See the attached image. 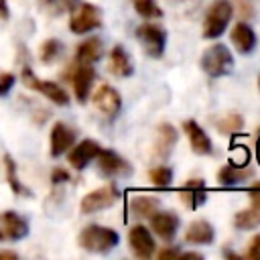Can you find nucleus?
Listing matches in <instances>:
<instances>
[{"mask_svg": "<svg viewBox=\"0 0 260 260\" xmlns=\"http://www.w3.org/2000/svg\"><path fill=\"white\" fill-rule=\"evenodd\" d=\"M118 242H120L118 232L104 228V225H98V223L85 225L79 234V246L87 252H93V254H106L112 248H116Z\"/></svg>", "mask_w": 260, "mask_h": 260, "instance_id": "1", "label": "nucleus"}, {"mask_svg": "<svg viewBox=\"0 0 260 260\" xmlns=\"http://www.w3.org/2000/svg\"><path fill=\"white\" fill-rule=\"evenodd\" d=\"M201 69L211 75V77H221L228 75L234 69V55L230 53V49L221 43L211 45L209 49H205V53L201 55Z\"/></svg>", "mask_w": 260, "mask_h": 260, "instance_id": "2", "label": "nucleus"}, {"mask_svg": "<svg viewBox=\"0 0 260 260\" xmlns=\"http://www.w3.org/2000/svg\"><path fill=\"white\" fill-rule=\"evenodd\" d=\"M232 2L230 0H215L203 20V37L205 39H217L223 35V30L228 28L230 20H232Z\"/></svg>", "mask_w": 260, "mask_h": 260, "instance_id": "3", "label": "nucleus"}, {"mask_svg": "<svg viewBox=\"0 0 260 260\" xmlns=\"http://www.w3.org/2000/svg\"><path fill=\"white\" fill-rule=\"evenodd\" d=\"M136 39L140 41L144 53L152 59H158L162 57L165 53V45H167V32L165 28H160L158 24H150V22H144L136 28Z\"/></svg>", "mask_w": 260, "mask_h": 260, "instance_id": "4", "label": "nucleus"}, {"mask_svg": "<svg viewBox=\"0 0 260 260\" xmlns=\"http://www.w3.org/2000/svg\"><path fill=\"white\" fill-rule=\"evenodd\" d=\"M100 26H102V12L98 6L83 2V4H77V8L71 12V18H69L71 32L83 35V32L95 30Z\"/></svg>", "mask_w": 260, "mask_h": 260, "instance_id": "5", "label": "nucleus"}, {"mask_svg": "<svg viewBox=\"0 0 260 260\" xmlns=\"http://www.w3.org/2000/svg\"><path fill=\"white\" fill-rule=\"evenodd\" d=\"M22 81H24L26 87H30V89H35V91H41L45 98H49V100H51L53 104H57V106H67V104H69V95H67V91H65L61 85H57L55 81L39 79V77L30 71V67H24V69H22Z\"/></svg>", "mask_w": 260, "mask_h": 260, "instance_id": "6", "label": "nucleus"}, {"mask_svg": "<svg viewBox=\"0 0 260 260\" xmlns=\"http://www.w3.org/2000/svg\"><path fill=\"white\" fill-rule=\"evenodd\" d=\"M120 199V191L116 185H104L100 189H93L89 191L83 199H81V213H95V211H102L110 205H114L116 201Z\"/></svg>", "mask_w": 260, "mask_h": 260, "instance_id": "7", "label": "nucleus"}, {"mask_svg": "<svg viewBox=\"0 0 260 260\" xmlns=\"http://www.w3.org/2000/svg\"><path fill=\"white\" fill-rule=\"evenodd\" d=\"M177 144V130L173 124L162 122L156 126L154 142H152V156L156 160H167L169 154L173 152V146Z\"/></svg>", "mask_w": 260, "mask_h": 260, "instance_id": "8", "label": "nucleus"}, {"mask_svg": "<svg viewBox=\"0 0 260 260\" xmlns=\"http://www.w3.org/2000/svg\"><path fill=\"white\" fill-rule=\"evenodd\" d=\"M95 158H98V169H100V173H102L104 177L114 179V177H122V175H130V173H132L130 162H126V160H124L118 152H114V150H104V148H102Z\"/></svg>", "mask_w": 260, "mask_h": 260, "instance_id": "9", "label": "nucleus"}, {"mask_svg": "<svg viewBox=\"0 0 260 260\" xmlns=\"http://www.w3.org/2000/svg\"><path fill=\"white\" fill-rule=\"evenodd\" d=\"M93 79H95V71H93V67L89 63H77L75 65V69L71 73V85H73L77 102H81V104L87 102L91 85H93Z\"/></svg>", "mask_w": 260, "mask_h": 260, "instance_id": "10", "label": "nucleus"}, {"mask_svg": "<svg viewBox=\"0 0 260 260\" xmlns=\"http://www.w3.org/2000/svg\"><path fill=\"white\" fill-rule=\"evenodd\" d=\"M28 234V223L16 211L0 213V242L2 240H22Z\"/></svg>", "mask_w": 260, "mask_h": 260, "instance_id": "11", "label": "nucleus"}, {"mask_svg": "<svg viewBox=\"0 0 260 260\" xmlns=\"http://www.w3.org/2000/svg\"><path fill=\"white\" fill-rule=\"evenodd\" d=\"M95 110H100L104 116H116L122 108V98L112 85H100L91 98Z\"/></svg>", "mask_w": 260, "mask_h": 260, "instance_id": "12", "label": "nucleus"}, {"mask_svg": "<svg viewBox=\"0 0 260 260\" xmlns=\"http://www.w3.org/2000/svg\"><path fill=\"white\" fill-rule=\"evenodd\" d=\"M128 244H130V250L134 252V256H138V258H150L154 254V240H152L150 232L140 223L130 228Z\"/></svg>", "mask_w": 260, "mask_h": 260, "instance_id": "13", "label": "nucleus"}, {"mask_svg": "<svg viewBox=\"0 0 260 260\" xmlns=\"http://www.w3.org/2000/svg\"><path fill=\"white\" fill-rule=\"evenodd\" d=\"M183 130H185V134L189 138V144H191V150L195 154H201V156L211 154V150H213L211 138L205 134V130L195 120H185L183 122Z\"/></svg>", "mask_w": 260, "mask_h": 260, "instance_id": "14", "label": "nucleus"}, {"mask_svg": "<svg viewBox=\"0 0 260 260\" xmlns=\"http://www.w3.org/2000/svg\"><path fill=\"white\" fill-rule=\"evenodd\" d=\"M100 150H102V146H100L95 140L85 138V140H81L77 146H73V150L69 152V165H71L73 169L81 171V169H85V167L100 154Z\"/></svg>", "mask_w": 260, "mask_h": 260, "instance_id": "15", "label": "nucleus"}, {"mask_svg": "<svg viewBox=\"0 0 260 260\" xmlns=\"http://www.w3.org/2000/svg\"><path fill=\"white\" fill-rule=\"evenodd\" d=\"M150 228L160 240L171 242L179 230V217L171 211H156L154 215H150Z\"/></svg>", "mask_w": 260, "mask_h": 260, "instance_id": "16", "label": "nucleus"}, {"mask_svg": "<svg viewBox=\"0 0 260 260\" xmlns=\"http://www.w3.org/2000/svg\"><path fill=\"white\" fill-rule=\"evenodd\" d=\"M232 45L242 53V55H250L256 47V32L252 30V26L246 20H240L234 24L232 32H230Z\"/></svg>", "mask_w": 260, "mask_h": 260, "instance_id": "17", "label": "nucleus"}, {"mask_svg": "<svg viewBox=\"0 0 260 260\" xmlns=\"http://www.w3.org/2000/svg\"><path fill=\"white\" fill-rule=\"evenodd\" d=\"M179 197H181V201H183L189 209H197V207L203 205L205 199H207L205 181H203V179H189V181L179 189Z\"/></svg>", "mask_w": 260, "mask_h": 260, "instance_id": "18", "label": "nucleus"}, {"mask_svg": "<svg viewBox=\"0 0 260 260\" xmlns=\"http://www.w3.org/2000/svg\"><path fill=\"white\" fill-rule=\"evenodd\" d=\"M75 142V130L69 128L65 122H57L53 124L51 130V154L53 156H61L65 150H69Z\"/></svg>", "mask_w": 260, "mask_h": 260, "instance_id": "19", "label": "nucleus"}, {"mask_svg": "<svg viewBox=\"0 0 260 260\" xmlns=\"http://www.w3.org/2000/svg\"><path fill=\"white\" fill-rule=\"evenodd\" d=\"M213 238H215V232H213L211 223L205 221V219L191 221L189 228L185 230V240L189 244H201V246H205V244H211Z\"/></svg>", "mask_w": 260, "mask_h": 260, "instance_id": "20", "label": "nucleus"}, {"mask_svg": "<svg viewBox=\"0 0 260 260\" xmlns=\"http://www.w3.org/2000/svg\"><path fill=\"white\" fill-rule=\"evenodd\" d=\"M254 177V171L252 169H244V167H238V165H225V167H221L219 169V173H217V181H219V185H223V187H232V185H240V183H244V181H248V179H252Z\"/></svg>", "mask_w": 260, "mask_h": 260, "instance_id": "21", "label": "nucleus"}, {"mask_svg": "<svg viewBox=\"0 0 260 260\" xmlns=\"http://www.w3.org/2000/svg\"><path fill=\"white\" fill-rule=\"evenodd\" d=\"M102 41L98 39V37H89V39H85L83 43H79L77 45V51H75V61L77 63H95V61H100V57H102Z\"/></svg>", "mask_w": 260, "mask_h": 260, "instance_id": "22", "label": "nucleus"}, {"mask_svg": "<svg viewBox=\"0 0 260 260\" xmlns=\"http://www.w3.org/2000/svg\"><path fill=\"white\" fill-rule=\"evenodd\" d=\"M132 71H134V67L130 63L128 53L124 51L122 45H116L110 53V73H114L118 77H128V75H132Z\"/></svg>", "mask_w": 260, "mask_h": 260, "instance_id": "23", "label": "nucleus"}, {"mask_svg": "<svg viewBox=\"0 0 260 260\" xmlns=\"http://www.w3.org/2000/svg\"><path fill=\"white\" fill-rule=\"evenodd\" d=\"M158 209H160V201L150 195H138L130 201V211L138 219H146V217L154 215Z\"/></svg>", "mask_w": 260, "mask_h": 260, "instance_id": "24", "label": "nucleus"}, {"mask_svg": "<svg viewBox=\"0 0 260 260\" xmlns=\"http://www.w3.org/2000/svg\"><path fill=\"white\" fill-rule=\"evenodd\" d=\"M234 225L238 230H254L260 225V207L252 205L248 209H242L234 215Z\"/></svg>", "mask_w": 260, "mask_h": 260, "instance_id": "25", "label": "nucleus"}, {"mask_svg": "<svg viewBox=\"0 0 260 260\" xmlns=\"http://www.w3.org/2000/svg\"><path fill=\"white\" fill-rule=\"evenodd\" d=\"M215 128L219 130V134H236L244 128V118L238 112H228L215 120Z\"/></svg>", "mask_w": 260, "mask_h": 260, "instance_id": "26", "label": "nucleus"}, {"mask_svg": "<svg viewBox=\"0 0 260 260\" xmlns=\"http://www.w3.org/2000/svg\"><path fill=\"white\" fill-rule=\"evenodd\" d=\"M4 169H6V181L10 185V189L16 193V195H22V193H28L26 187L18 181V175H16V165L12 160L10 154H4Z\"/></svg>", "mask_w": 260, "mask_h": 260, "instance_id": "27", "label": "nucleus"}, {"mask_svg": "<svg viewBox=\"0 0 260 260\" xmlns=\"http://www.w3.org/2000/svg\"><path fill=\"white\" fill-rule=\"evenodd\" d=\"M148 179L152 181V185H156V187H160V189H167V187L173 183V171H171V167L158 165V167L150 169Z\"/></svg>", "mask_w": 260, "mask_h": 260, "instance_id": "28", "label": "nucleus"}, {"mask_svg": "<svg viewBox=\"0 0 260 260\" xmlns=\"http://www.w3.org/2000/svg\"><path fill=\"white\" fill-rule=\"evenodd\" d=\"M61 51H63V45H61V41H57V39H47L43 45H41V61L43 63H53L59 55H61Z\"/></svg>", "mask_w": 260, "mask_h": 260, "instance_id": "29", "label": "nucleus"}, {"mask_svg": "<svg viewBox=\"0 0 260 260\" xmlns=\"http://www.w3.org/2000/svg\"><path fill=\"white\" fill-rule=\"evenodd\" d=\"M134 10L142 18H160L162 10L154 0H134Z\"/></svg>", "mask_w": 260, "mask_h": 260, "instance_id": "30", "label": "nucleus"}, {"mask_svg": "<svg viewBox=\"0 0 260 260\" xmlns=\"http://www.w3.org/2000/svg\"><path fill=\"white\" fill-rule=\"evenodd\" d=\"M77 6V0H43V8L53 14V16H59L63 12H69Z\"/></svg>", "mask_w": 260, "mask_h": 260, "instance_id": "31", "label": "nucleus"}, {"mask_svg": "<svg viewBox=\"0 0 260 260\" xmlns=\"http://www.w3.org/2000/svg\"><path fill=\"white\" fill-rule=\"evenodd\" d=\"M238 16H242V20H250L254 16V0H234Z\"/></svg>", "mask_w": 260, "mask_h": 260, "instance_id": "32", "label": "nucleus"}, {"mask_svg": "<svg viewBox=\"0 0 260 260\" xmlns=\"http://www.w3.org/2000/svg\"><path fill=\"white\" fill-rule=\"evenodd\" d=\"M12 85H14V75L12 73H0V98L2 95H6L10 89H12Z\"/></svg>", "mask_w": 260, "mask_h": 260, "instance_id": "33", "label": "nucleus"}, {"mask_svg": "<svg viewBox=\"0 0 260 260\" xmlns=\"http://www.w3.org/2000/svg\"><path fill=\"white\" fill-rule=\"evenodd\" d=\"M248 258H252V260H260V234H256V236L250 240V246H248Z\"/></svg>", "mask_w": 260, "mask_h": 260, "instance_id": "34", "label": "nucleus"}, {"mask_svg": "<svg viewBox=\"0 0 260 260\" xmlns=\"http://www.w3.org/2000/svg\"><path fill=\"white\" fill-rule=\"evenodd\" d=\"M248 158H250V154H248L246 146H240V148L234 152V156H232V162H234V165H238V167H244V165L248 162Z\"/></svg>", "mask_w": 260, "mask_h": 260, "instance_id": "35", "label": "nucleus"}, {"mask_svg": "<svg viewBox=\"0 0 260 260\" xmlns=\"http://www.w3.org/2000/svg\"><path fill=\"white\" fill-rule=\"evenodd\" d=\"M71 177H69V173L65 171V169H53V173H51V181L57 185V183H67Z\"/></svg>", "mask_w": 260, "mask_h": 260, "instance_id": "36", "label": "nucleus"}, {"mask_svg": "<svg viewBox=\"0 0 260 260\" xmlns=\"http://www.w3.org/2000/svg\"><path fill=\"white\" fill-rule=\"evenodd\" d=\"M248 195H250V201H252V205H258V207H260V183L252 185V187L248 189Z\"/></svg>", "mask_w": 260, "mask_h": 260, "instance_id": "37", "label": "nucleus"}, {"mask_svg": "<svg viewBox=\"0 0 260 260\" xmlns=\"http://www.w3.org/2000/svg\"><path fill=\"white\" fill-rule=\"evenodd\" d=\"M179 250L177 248H162L160 252H158V258L160 260H165V258H179Z\"/></svg>", "mask_w": 260, "mask_h": 260, "instance_id": "38", "label": "nucleus"}, {"mask_svg": "<svg viewBox=\"0 0 260 260\" xmlns=\"http://www.w3.org/2000/svg\"><path fill=\"white\" fill-rule=\"evenodd\" d=\"M18 254L16 252H10V250H0V260H16Z\"/></svg>", "mask_w": 260, "mask_h": 260, "instance_id": "39", "label": "nucleus"}, {"mask_svg": "<svg viewBox=\"0 0 260 260\" xmlns=\"http://www.w3.org/2000/svg\"><path fill=\"white\" fill-rule=\"evenodd\" d=\"M8 14H10V10H8L6 0H0V18H2V20H6V18H8Z\"/></svg>", "mask_w": 260, "mask_h": 260, "instance_id": "40", "label": "nucleus"}, {"mask_svg": "<svg viewBox=\"0 0 260 260\" xmlns=\"http://www.w3.org/2000/svg\"><path fill=\"white\" fill-rule=\"evenodd\" d=\"M179 258H185V260H201L203 256L197 254V252H185V254H179Z\"/></svg>", "mask_w": 260, "mask_h": 260, "instance_id": "41", "label": "nucleus"}, {"mask_svg": "<svg viewBox=\"0 0 260 260\" xmlns=\"http://www.w3.org/2000/svg\"><path fill=\"white\" fill-rule=\"evenodd\" d=\"M223 256H228V258H240L238 254H234L232 250H223Z\"/></svg>", "mask_w": 260, "mask_h": 260, "instance_id": "42", "label": "nucleus"}, {"mask_svg": "<svg viewBox=\"0 0 260 260\" xmlns=\"http://www.w3.org/2000/svg\"><path fill=\"white\" fill-rule=\"evenodd\" d=\"M256 156H258V162H260V136L256 140Z\"/></svg>", "mask_w": 260, "mask_h": 260, "instance_id": "43", "label": "nucleus"}, {"mask_svg": "<svg viewBox=\"0 0 260 260\" xmlns=\"http://www.w3.org/2000/svg\"><path fill=\"white\" fill-rule=\"evenodd\" d=\"M258 87H260V77H258Z\"/></svg>", "mask_w": 260, "mask_h": 260, "instance_id": "44", "label": "nucleus"}]
</instances>
